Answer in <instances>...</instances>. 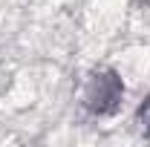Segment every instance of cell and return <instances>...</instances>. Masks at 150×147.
<instances>
[{"instance_id": "cell-1", "label": "cell", "mask_w": 150, "mask_h": 147, "mask_svg": "<svg viewBox=\"0 0 150 147\" xmlns=\"http://www.w3.org/2000/svg\"><path fill=\"white\" fill-rule=\"evenodd\" d=\"M124 98V84L115 72H95L84 90V104L95 115H112Z\"/></svg>"}, {"instance_id": "cell-2", "label": "cell", "mask_w": 150, "mask_h": 147, "mask_svg": "<svg viewBox=\"0 0 150 147\" xmlns=\"http://www.w3.org/2000/svg\"><path fill=\"white\" fill-rule=\"evenodd\" d=\"M139 118H142V121H144V124H142V127H147V130H150V98H147V101H144V107H142V110H139Z\"/></svg>"}]
</instances>
